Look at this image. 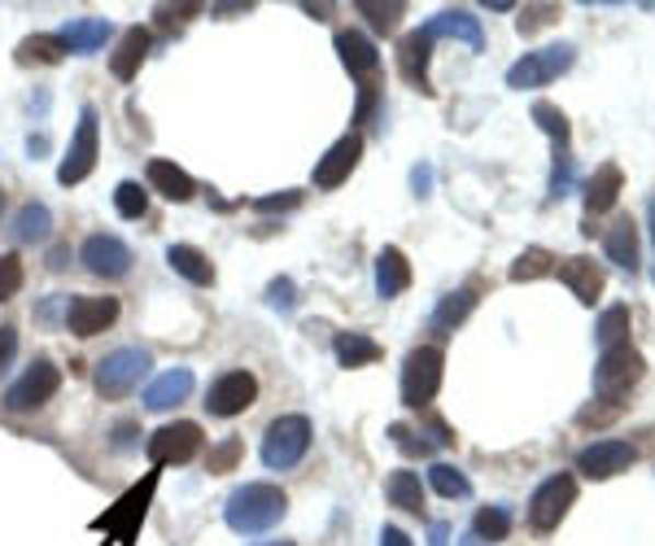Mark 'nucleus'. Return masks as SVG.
<instances>
[{"label": "nucleus", "instance_id": "f257e3e1", "mask_svg": "<svg viewBox=\"0 0 655 546\" xmlns=\"http://www.w3.org/2000/svg\"><path fill=\"white\" fill-rule=\"evenodd\" d=\"M285 512H289L285 490H280V486H267V481L241 486V490L228 499V508H223V516H228V525H232L237 534H263V530L280 525Z\"/></svg>", "mask_w": 655, "mask_h": 546}, {"label": "nucleus", "instance_id": "f03ea898", "mask_svg": "<svg viewBox=\"0 0 655 546\" xmlns=\"http://www.w3.org/2000/svg\"><path fill=\"white\" fill-rule=\"evenodd\" d=\"M311 451V420L307 416H280L267 425V438H263V464L285 473L294 464H302V455Z\"/></svg>", "mask_w": 655, "mask_h": 546}, {"label": "nucleus", "instance_id": "7ed1b4c3", "mask_svg": "<svg viewBox=\"0 0 655 546\" xmlns=\"http://www.w3.org/2000/svg\"><path fill=\"white\" fill-rule=\"evenodd\" d=\"M643 372H647V363H643V355L634 346L608 350V355H599V368H595V394L604 403H621L643 381Z\"/></svg>", "mask_w": 655, "mask_h": 546}, {"label": "nucleus", "instance_id": "20e7f679", "mask_svg": "<svg viewBox=\"0 0 655 546\" xmlns=\"http://www.w3.org/2000/svg\"><path fill=\"white\" fill-rule=\"evenodd\" d=\"M441 368H446V355L437 346H420L406 355V368H402V403L406 407H428L441 390Z\"/></svg>", "mask_w": 655, "mask_h": 546}, {"label": "nucleus", "instance_id": "39448f33", "mask_svg": "<svg viewBox=\"0 0 655 546\" xmlns=\"http://www.w3.org/2000/svg\"><path fill=\"white\" fill-rule=\"evenodd\" d=\"M577 61V48L573 44H551V48H538V53H525L512 70H507V88H542L551 79H560L568 66Z\"/></svg>", "mask_w": 655, "mask_h": 546}, {"label": "nucleus", "instance_id": "423d86ee", "mask_svg": "<svg viewBox=\"0 0 655 546\" xmlns=\"http://www.w3.org/2000/svg\"><path fill=\"white\" fill-rule=\"evenodd\" d=\"M573 503H577V481L568 473H560V477H551V481H542L533 490V499H529V525L538 534H551V530H560V521L568 516Z\"/></svg>", "mask_w": 655, "mask_h": 546}, {"label": "nucleus", "instance_id": "0eeeda50", "mask_svg": "<svg viewBox=\"0 0 655 546\" xmlns=\"http://www.w3.org/2000/svg\"><path fill=\"white\" fill-rule=\"evenodd\" d=\"M153 363H149V355L145 350H114V355H105V363L96 368V394L101 398H123V394H131L136 385H140V376L149 372Z\"/></svg>", "mask_w": 655, "mask_h": 546}, {"label": "nucleus", "instance_id": "6e6552de", "mask_svg": "<svg viewBox=\"0 0 655 546\" xmlns=\"http://www.w3.org/2000/svg\"><path fill=\"white\" fill-rule=\"evenodd\" d=\"M92 171H96V109H83L79 127H74V140H70V149L57 166V179L70 188V184H83Z\"/></svg>", "mask_w": 655, "mask_h": 546}, {"label": "nucleus", "instance_id": "1a4fd4ad", "mask_svg": "<svg viewBox=\"0 0 655 546\" xmlns=\"http://www.w3.org/2000/svg\"><path fill=\"white\" fill-rule=\"evenodd\" d=\"M57 385H61V372H57L48 359H39V363H31V368L22 372V381L9 385L4 407H9V411H35V407H44V403L57 394Z\"/></svg>", "mask_w": 655, "mask_h": 546}, {"label": "nucleus", "instance_id": "9d476101", "mask_svg": "<svg viewBox=\"0 0 655 546\" xmlns=\"http://www.w3.org/2000/svg\"><path fill=\"white\" fill-rule=\"evenodd\" d=\"M79 258H83V267H88L92 276H101V280H123V276L131 271V249H127L118 236H105V232L88 236L83 249H79Z\"/></svg>", "mask_w": 655, "mask_h": 546}, {"label": "nucleus", "instance_id": "9b49d317", "mask_svg": "<svg viewBox=\"0 0 655 546\" xmlns=\"http://www.w3.org/2000/svg\"><path fill=\"white\" fill-rule=\"evenodd\" d=\"M254 398H258V381H254L250 372H223V376L210 385L206 407H210V416H223V420H228V416L250 411Z\"/></svg>", "mask_w": 655, "mask_h": 546}, {"label": "nucleus", "instance_id": "f8f14e48", "mask_svg": "<svg viewBox=\"0 0 655 546\" xmlns=\"http://www.w3.org/2000/svg\"><path fill=\"white\" fill-rule=\"evenodd\" d=\"M197 451H202V429H197L193 420L162 425V429L149 438V460H153V464H188Z\"/></svg>", "mask_w": 655, "mask_h": 546}, {"label": "nucleus", "instance_id": "ddd939ff", "mask_svg": "<svg viewBox=\"0 0 655 546\" xmlns=\"http://www.w3.org/2000/svg\"><path fill=\"white\" fill-rule=\"evenodd\" d=\"M639 460V451L630 442H595L577 455V473H586L590 481H612L621 473H630Z\"/></svg>", "mask_w": 655, "mask_h": 546}, {"label": "nucleus", "instance_id": "4468645a", "mask_svg": "<svg viewBox=\"0 0 655 546\" xmlns=\"http://www.w3.org/2000/svg\"><path fill=\"white\" fill-rule=\"evenodd\" d=\"M118 320V298H74L66 311V328L74 337H96Z\"/></svg>", "mask_w": 655, "mask_h": 546}, {"label": "nucleus", "instance_id": "2eb2a0df", "mask_svg": "<svg viewBox=\"0 0 655 546\" xmlns=\"http://www.w3.org/2000/svg\"><path fill=\"white\" fill-rule=\"evenodd\" d=\"M358 158H363V136H358V131L341 136L324 158L315 162V184H320V188H336V184H345V179H349V171L358 166Z\"/></svg>", "mask_w": 655, "mask_h": 546}, {"label": "nucleus", "instance_id": "dca6fc26", "mask_svg": "<svg viewBox=\"0 0 655 546\" xmlns=\"http://www.w3.org/2000/svg\"><path fill=\"white\" fill-rule=\"evenodd\" d=\"M336 53H341L345 70H349L363 88L376 83V74H380V53H376V44H371L367 35H358V31H341V35H336Z\"/></svg>", "mask_w": 655, "mask_h": 546}, {"label": "nucleus", "instance_id": "f3484780", "mask_svg": "<svg viewBox=\"0 0 655 546\" xmlns=\"http://www.w3.org/2000/svg\"><path fill=\"white\" fill-rule=\"evenodd\" d=\"M560 280L573 289V298L582 306H595L599 293H604V267L595 258H564L560 263Z\"/></svg>", "mask_w": 655, "mask_h": 546}, {"label": "nucleus", "instance_id": "a211bd4d", "mask_svg": "<svg viewBox=\"0 0 655 546\" xmlns=\"http://www.w3.org/2000/svg\"><path fill=\"white\" fill-rule=\"evenodd\" d=\"M428 39H437V35H450V39H463L468 48H481L485 44V35H481V22L468 13V9H446V13H437L428 26H420Z\"/></svg>", "mask_w": 655, "mask_h": 546}, {"label": "nucleus", "instance_id": "6ab92c4d", "mask_svg": "<svg viewBox=\"0 0 655 546\" xmlns=\"http://www.w3.org/2000/svg\"><path fill=\"white\" fill-rule=\"evenodd\" d=\"M428 48H433V39H428L424 31H411V35H402V44H398V66H402V74H406L420 92H433V88H428Z\"/></svg>", "mask_w": 655, "mask_h": 546}, {"label": "nucleus", "instance_id": "aec40b11", "mask_svg": "<svg viewBox=\"0 0 655 546\" xmlns=\"http://www.w3.org/2000/svg\"><path fill=\"white\" fill-rule=\"evenodd\" d=\"M193 394V372L188 368H175V372H162L149 390H145V407L149 411H171L175 403H184Z\"/></svg>", "mask_w": 655, "mask_h": 546}, {"label": "nucleus", "instance_id": "412c9836", "mask_svg": "<svg viewBox=\"0 0 655 546\" xmlns=\"http://www.w3.org/2000/svg\"><path fill=\"white\" fill-rule=\"evenodd\" d=\"M586 210L590 214H604V210H612L617 206V197H621V166L617 162H604L590 179H586Z\"/></svg>", "mask_w": 655, "mask_h": 546}, {"label": "nucleus", "instance_id": "4be33fe9", "mask_svg": "<svg viewBox=\"0 0 655 546\" xmlns=\"http://www.w3.org/2000/svg\"><path fill=\"white\" fill-rule=\"evenodd\" d=\"M406 284H411V263H406V254L393 249V245H384L380 258H376V293H380V298H398Z\"/></svg>", "mask_w": 655, "mask_h": 546}, {"label": "nucleus", "instance_id": "5701e85b", "mask_svg": "<svg viewBox=\"0 0 655 546\" xmlns=\"http://www.w3.org/2000/svg\"><path fill=\"white\" fill-rule=\"evenodd\" d=\"M145 53H149V31H145V26L123 31V39H118V48H114V57H110L114 79H136V70H140Z\"/></svg>", "mask_w": 655, "mask_h": 546}, {"label": "nucleus", "instance_id": "b1692460", "mask_svg": "<svg viewBox=\"0 0 655 546\" xmlns=\"http://www.w3.org/2000/svg\"><path fill=\"white\" fill-rule=\"evenodd\" d=\"M149 184H153L166 201H188V197L197 193L193 175H188V171H180V166H175V162H166V158H153V162H149Z\"/></svg>", "mask_w": 655, "mask_h": 546}, {"label": "nucleus", "instance_id": "393cba45", "mask_svg": "<svg viewBox=\"0 0 655 546\" xmlns=\"http://www.w3.org/2000/svg\"><path fill=\"white\" fill-rule=\"evenodd\" d=\"M110 39V22L105 18H79L70 26H61V44L66 53H96Z\"/></svg>", "mask_w": 655, "mask_h": 546}, {"label": "nucleus", "instance_id": "a878e982", "mask_svg": "<svg viewBox=\"0 0 655 546\" xmlns=\"http://www.w3.org/2000/svg\"><path fill=\"white\" fill-rule=\"evenodd\" d=\"M604 249H608V258H612L617 267H625L630 276L639 271V228H634L630 219L612 223V232L604 236Z\"/></svg>", "mask_w": 655, "mask_h": 546}, {"label": "nucleus", "instance_id": "bb28decb", "mask_svg": "<svg viewBox=\"0 0 655 546\" xmlns=\"http://www.w3.org/2000/svg\"><path fill=\"white\" fill-rule=\"evenodd\" d=\"M166 263H171L188 284H215V263H210L197 245H171V249H166Z\"/></svg>", "mask_w": 655, "mask_h": 546}, {"label": "nucleus", "instance_id": "cd10ccee", "mask_svg": "<svg viewBox=\"0 0 655 546\" xmlns=\"http://www.w3.org/2000/svg\"><path fill=\"white\" fill-rule=\"evenodd\" d=\"M630 306H608L604 315H599V324H595V341H599V350L608 355V350H621V346H630Z\"/></svg>", "mask_w": 655, "mask_h": 546}, {"label": "nucleus", "instance_id": "c85d7f7f", "mask_svg": "<svg viewBox=\"0 0 655 546\" xmlns=\"http://www.w3.org/2000/svg\"><path fill=\"white\" fill-rule=\"evenodd\" d=\"M332 350H336V359H341V368H367V363H376L384 350L367 337V333H336V341H332Z\"/></svg>", "mask_w": 655, "mask_h": 546}, {"label": "nucleus", "instance_id": "c756f323", "mask_svg": "<svg viewBox=\"0 0 655 546\" xmlns=\"http://www.w3.org/2000/svg\"><path fill=\"white\" fill-rule=\"evenodd\" d=\"M384 495H389V503L393 508H402V512H424V486H420V473H393L389 481H384Z\"/></svg>", "mask_w": 655, "mask_h": 546}, {"label": "nucleus", "instance_id": "7c9ffc66", "mask_svg": "<svg viewBox=\"0 0 655 546\" xmlns=\"http://www.w3.org/2000/svg\"><path fill=\"white\" fill-rule=\"evenodd\" d=\"M48 228H53V214L44 210V206H22L18 210V223H13V236L22 241V245H35V241H48Z\"/></svg>", "mask_w": 655, "mask_h": 546}, {"label": "nucleus", "instance_id": "2f4dec72", "mask_svg": "<svg viewBox=\"0 0 655 546\" xmlns=\"http://www.w3.org/2000/svg\"><path fill=\"white\" fill-rule=\"evenodd\" d=\"M551 271H555V254H551V249H542V245L525 249V254L512 263V280H516V284L542 280V276H551Z\"/></svg>", "mask_w": 655, "mask_h": 546}, {"label": "nucleus", "instance_id": "473e14b6", "mask_svg": "<svg viewBox=\"0 0 655 546\" xmlns=\"http://www.w3.org/2000/svg\"><path fill=\"white\" fill-rule=\"evenodd\" d=\"M472 306H476V289H459V293H450V298L433 311V328L450 333L455 324H463V320L472 315Z\"/></svg>", "mask_w": 655, "mask_h": 546}, {"label": "nucleus", "instance_id": "72a5a7b5", "mask_svg": "<svg viewBox=\"0 0 655 546\" xmlns=\"http://www.w3.org/2000/svg\"><path fill=\"white\" fill-rule=\"evenodd\" d=\"M61 57H66L61 35H31V39H22V44H18V61H22V66H31V61L53 66V61H61Z\"/></svg>", "mask_w": 655, "mask_h": 546}, {"label": "nucleus", "instance_id": "f704fd0d", "mask_svg": "<svg viewBox=\"0 0 655 546\" xmlns=\"http://www.w3.org/2000/svg\"><path fill=\"white\" fill-rule=\"evenodd\" d=\"M428 486H433L441 499H468V495H472L468 477H463L459 468H450V464H433V468H428Z\"/></svg>", "mask_w": 655, "mask_h": 546}, {"label": "nucleus", "instance_id": "c9c22d12", "mask_svg": "<svg viewBox=\"0 0 655 546\" xmlns=\"http://www.w3.org/2000/svg\"><path fill=\"white\" fill-rule=\"evenodd\" d=\"M472 534H476L481 543H503V538L512 534V512H507V508H481Z\"/></svg>", "mask_w": 655, "mask_h": 546}, {"label": "nucleus", "instance_id": "e433bc0d", "mask_svg": "<svg viewBox=\"0 0 655 546\" xmlns=\"http://www.w3.org/2000/svg\"><path fill=\"white\" fill-rule=\"evenodd\" d=\"M533 123L555 140V149H568V136H573V131H568L564 109H555L551 101H538V105H533Z\"/></svg>", "mask_w": 655, "mask_h": 546}, {"label": "nucleus", "instance_id": "4c0bfd02", "mask_svg": "<svg viewBox=\"0 0 655 546\" xmlns=\"http://www.w3.org/2000/svg\"><path fill=\"white\" fill-rule=\"evenodd\" d=\"M114 206H118L123 219H140V214L149 210V193H145L136 179H123V184L114 188Z\"/></svg>", "mask_w": 655, "mask_h": 546}, {"label": "nucleus", "instance_id": "58836bf2", "mask_svg": "<svg viewBox=\"0 0 655 546\" xmlns=\"http://www.w3.org/2000/svg\"><path fill=\"white\" fill-rule=\"evenodd\" d=\"M358 13H367L376 31H398V18L406 13V4H398V0H389V4H376V0H358Z\"/></svg>", "mask_w": 655, "mask_h": 546}, {"label": "nucleus", "instance_id": "ea45409f", "mask_svg": "<svg viewBox=\"0 0 655 546\" xmlns=\"http://www.w3.org/2000/svg\"><path fill=\"white\" fill-rule=\"evenodd\" d=\"M573 188V153L568 149H555V166H551V197H568Z\"/></svg>", "mask_w": 655, "mask_h": 546}, {"label": "nucleus", "instance_id": "a19ab883", "mask_svg": "<svg viewBox=\"0 0 655 546\" xmlns=\"http://www.w3.org/2000/svg\"><path fill=\"white\" fill-rule=\"evenodd\" d=\"M560 18V4H525L520 9V35H533L538 26H551Z\"/></svg>", "mask_w": 655, "mask_h": 546}, {"label": "nucleus", "instance_id": "79ce46f5", "mask_svg": "<svg viewBox=\"0 0 655 546\" xmlns=\"http://www.w3.org/2000/svg\"><path fill=\"white\" fill-rule=\"evenodd\" d=\"M22 289V258L18 254H0V302H9Z\"/></svg>", "mask_w": 655, "mask_h": 546}, {"label": "nucleus", "instance_id": "37998d69", "mask_svg": "<svg viewBox=\"0 0 655 546\" xmlns=\"http://www.w3.org/2000/svg\"><path fill=\"white\" fill-rule=\"evenodd\" d=\"M389 438H393V446L406 451V455H428V451H433V442H424V433H415V429H406V425H393Z\"/></svg>", "mask_w": 655, "mask_h": 546}, {"label": "nucleus", "instance_id": "c03bdc74", "mask_svg": "<svg viewBox=\"0 0 655 546\" xmlns=\"http://www.w3.org/2000/svg\"><path fill=\"white\" fill-rule=\"evenodd\" d=\"M237 460H241V442H237V438H228L219 451H210V473H232V468H237Z\"/></svg>", "mask_w": 655, "mask_h": 546}, {"label": "nucleus", "instance_id": "a18cd8bd", "mask_svg": "<svg viewBox=\"0 0 655 546\" xmlns=\"http://www.w3.org/2000/svg\"><path fill=\"white\" fill-rule=\"evenodd\" d=\"M302 201V193H280V197H258L254 210H294Z\"/></svg>", "mask_w": 655, "mask_h": 546}, {"label": "nucleus", "instance_id": "49530a36", "mask_svg": "<svg viewBox=\"0 0 655 546\" xmlns=\"http://www.w3.org/2000/svg\"><path fill=\"white\" fill-rule=\"evenodd\" d=\"M267 298H272V306H280V311H294V284H289V280H276V284L267 289Z\"/></svg>", "mask_w": 655, "mask_h": 546}, {"label": "nucleus", "instance_id": "de8ad7c7", "mask_svg": "<svg viewBox=\"0 0 655 546\" xmlns=\"http://www.w3.org/2000/svg\"><path fill=\"white\" fill-rule=\"evenodd\" d=\"M13 350H18V333H13V328H0V376H4V368L13 363Z\"/></svg>", "mask_w": 655, "mask_h": 546}, {"label": "nucleus", "instance_id": "09e8293b", "mask_svg": "<svg viewBox=\"0 0 655 546\" xmlns=\"http://www.w3.org/2000/svg\"><path fill=\"white\" fill-rule=\"evenodd\" d=\"M380 546H411V538H406L402 530H393V525H384V530H380Z\"/></svg>", "mask_w": 655, "mask_h": 546}, {"label": "nucleus", "instance_id": "8fccbe9b", "mask_svg": "<svg viewBox=\"0 0 655 546\" xmlns=\"http://www.w3.org/2000/svg\"><path fill=\"white\" fill-rule=\"evenodd\" d=\"M428 546H450V525H433V534H428Z\"/></svg>", "mask_w": 655, "mask_h": 546}, {"label": "nucleus", "instance_id": "3c124183", "mask_svg": "<svg viewBox=\"0 0 655 546\" xmlns=\"http://www.w3.org/2000/svg\"><path fill=\"white\" fill-rule=\"evenodd\" d=\"M411 179H415V193H424V188H428V166H424V171H415Z\"/></svg>", "mask_w": 655, "mask_h": 546}, {"label": "nucleus", "instance_id": "603ef678", "mask_svg": "<svg viewBox=\"0 0 655 546\" xmlns=\"http://www.w3.org/2000/svg\"><path fill=\"white\" fill-rule=\"evenodd\" d=\"M463 546H490V543H481L476 534H468V538H463Z\"/></svg>", "mask_w": 655, "mask_h": 546}, {"label": "nucleus", "instance_id": "864d4df0", "mask_svg": "<svg viewBox=\"0 0 655 546\" xmlns=\"http://www.w3.org/2000/svg\"><path fill=\"white\" fill-rule=\"evenodd\" d=\"M652 241H655V201H652ZM655 280V276H652Z\"/></svg>", "mask_w": 655, "mask_h": 546}, {"label": "nucleus", "instance_id": "5fc2aeb1", "mask_svg": "<svg viewBox=\"0 0 655 546\" xmlns=\"http://www.w3.org/2000/svg\"><path fill=\"white\" fill-rule=\"evenodd\" d=\"M0 214H4V188H0Z\"/></svg>", "mask_w": 655, "mask_h": 546}, {"label": "nucleus", "instance_id": "6e6d98bb", "mask_svg": "<svg viewBox=\"0 0 655 546\" xmlns=\"http://www.w3.org/2000/svg\"><path fill=\"white\" fill-rule=\"evenodd\" d=\"M263 546H294V543H263Z\"/></svg>", "mask_w": 655, "mask_h": 546}]
</instances>
